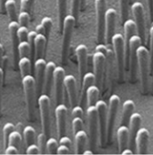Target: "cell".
<instances>
[{
    "mask_svg": "<svg viewBox=\"0 0 153 155\" xmlns=\"http://www.w3.org/2000/svg\"><path fill=\"white\" fill-rule=\"evenodd\" d=\"M5 154H17L19 153V151H18V149L15 146L11 145V144H8L5 147Z\"/></svg>",
    "mask_w": 153,
    "mask_h": 155,
    "instance_id": "681fc988",
    "label": "cell"
},
{
    "mask_svg": "<svg viewBox=\"0 0 153 155\" xmlns=\"http://www.w3.org/2000/svg\"><path fill=\"white\" fill-rule=\"evenodd\" d=\"M86 116L89 130V145L91 149H96L98 138V121L96 106H88Z\"/></svg>",
    "mask_w": 153,
    "mask_h": 155,
    "instance_id": "9c48e42d",
    "label": "cell"
},
{
    "mask_svg": "<svg viewBox=\"0 0 153 155\" xmlns=\"http://www.w3.org/2000/svg\"><path fill=\"white\" fill-rule=\"evenodd\" d=\"M117 141L118 148L121 153L122 150L128 147L129 143V128L127 125H120L117 129Z\"/></svg>",
    "mask_w": 153,
    "mask_h": 155,
    "instance_id": "d4e9b609",
    "label": "cell"
},
{
    "mask_svg": "<svg viewBox=\"0 0 153 155\" xmlns=\"http://www.w3.org/2000/svg\"><path fill=\"white\" fill-rule=\"evenodd\" d=\"M18 53L19 57H30V45L27 41H19Z\"/></svg>",
    "mask_w": 153,
    "mask_h": 155,
    "instance_id": "d590c367",
    "label": "cell"
},
{
    "mask_svg": "<svg viewBox=\"0 0 153 155\" xmlns=\"http://www.w3.org/2000/svg\"><path fill=\"white\" fill-rule=\"evenodd\" d=\"M75 141H76V153H82L87 141V134L82 129L75 133Z\"/></svg>",
    "mask_w": 153,
    "mask_h": 155,
    "instance_id": "83f0119b",
    "label": "cell"
},
{
    "mask_svg": "<svg viewBox=\"0 0 153 155\" xmlns=\"http://www.w3.org/2000/svg\"><path fill=\"white\" fill-rule=\"evenodd\" d=\"M46 68V61L43 58L36 59L34 61V69H35V87L37 94H40L43 88L44 82V73Z\"/></svg>",
    "mask_w": 153,
    "mask_h": 155,
    "instance_id": "ac0fdd59",
    "label": "cell"
},
{
    "mask_svg": "<svg viewBox=\"0 0 153 155\" xmlns=\"http://www.w3.org/2000/svg\"><path fill=\"white\" fill-rule=\"evenodd\" d=\"M76 24V19L72 15H67L63 21L62 25V45H61V62L63 64L67 63L68 57H69V51H70V46L71 42V37L73 34L74 25Z\"/></svg>",
    "mask_w": 153,
    "mask_h": 155,
    "instance_id": "277c9868",
    "label": "cell"
},
{
    "mask_svg": "<svg viewBox=\"0 0 153 155\" xmlns=\"http://www.w3.org/2000/svg\"><path fill=\"white\" fill-rule=\"evenodd\" d=\"M120 97L118 95H112L109 98V105L107 106V128H106V143H111L114 134L115 119L117 116Z\"/></svg>",
    "mask_w": 153,
    "mask_h": 155,
    "instance_id": "52a82bcc",
    "label": "cell"
},
{
    "mask_svg": "<svg viewBox=\"0 0 153 155\" xmlns=\"http://www.w3.org/2000/svg\"><path fill=\"white\" fill-rule=\"evenodd\" d=\"M70 153V151L69 147H67L66 145H62V144L59 145L58 150H57V154H69Z\"/></svg>",
    "mask_w": 153,
    "mask_h": 155,
    "instance_id": "816d5d0a",
    "label": "cell"
},
{
    "mask_svg": "<svg viewBox=\"0 0 153 155\" xmlns=\"http://www.w3.org/2000/svg\"><path fill=\"white\" fill-rule=\"evenodd\" d=\"M107 0H95L96 14V39L98 43H104L106 30V11Z\"/></svg>",
    "mask_w": 153,
    "mask_h": 155,
    "instance_id": "8992f818",
    "label": "cell"
},
{
    "mask_svg": "<svg viewBox=\"0 0 153 155\" xmlns=\"http://www.w3.org/2000/svg\"><path fill=\"white\" fill-rule=\"evenodd\" d=\"M15 130V125L12 123H6L3 127V134H4V144L5 148L8 145V138L10 134Z\"/></svg>",
    "mask_w": 153,
    "mask_h": 155,
    "instance_id": "74e56055",
    "label": "cell"
},
{
    "mask_svg": "<svg viewBox=\"0 0 153 155\" xmlns=\"http://www.w3.org/2000/svg\"><path fill=\"white\" fill-rule=\"evenodd\" d=\"M97 110L98 132L100 144L104 147L106 144V128H107V105L104 100H97L96 103Z\"/></svg>",
    "mask_w": 153,
    "mask_h": 155,
    "instance_id": "30bf717a",
    "label": "cell"
},
{
    "mask_svg": "<svg viewBox=\"0 0 153 155\" xmlns=\"http://www.w3.org/2000/svg\"><path fill=\"white\" fill-rule=\"evenodd\" d=\"M56 68V64L53 61H49L46 63L45 73H44V82H43V88L45 94L49 95L51 89V86L53 83L54 77V70Z\"/></svg>",
    "mask_w": 153,
    "mask_h": 155,
    "instance_id": "603a6c76",
    "label": "cell"
},
{
    "mask_svg": "<svg viewBox=\"0 0 153 155\" xmlns=\"http://www.w3.org/2000/svg\"><path fill=\"white\" fill-rule=\"evenodd\" d=\"M83 115H84V110L83 107L81 106H74L72 107V111H71V116L73 117H81L83 118Z\"/></svg>",
    "mask_w": 153,
    "mask_h": 155,
    "instance_id": "bcb514c9",
    "label": "cell"
},
{
    "mask_svg": "<svg viewBox=\"0 0 153 155\" xmlns=\"http://www.w3.org/2000/svg\"><path fill=\"white\" fill-rule=\"evenodd\" d=\"M5 11H6L11 21H17L16 5L15 0H6L5 3Z\"/></svg>",
    "mask_w": 153,
    "mask_h": 155,
    "instance_id": "1f68e13d",
    "label": "cell"
},
{
    "mask_svg": "<svg viewBox=\"0 0 153 155\" xmlns=\"http://www.w3.org/2000/svg\"><path fill=\"white\" fill-rule=\"evenodd\" d=\"M19 27V24L17 21H10L8 24V31L10 33V36L12 39V49H13V56H14V62L15 65L18 62L19 53H18V44H19V38L17 35V29Z\"/></svg>",
    "mask_w": 153,
    "mask_h": 155,
    "instance_id": "ffe728a7",
    "label": "cell"
},
{
    "mask_svg": "<svg viewBox=\"0 0 153 155\" xmlns=\"http://www.w3.org/2000/svg\"><path fill=\"white\" fill-rule=\"evenodd\" d=\"M76 54L78 64V75L81 79L84 74L86 72V65H87V48L85 44H79L76 48Z\"/></svg>",
    "mask_w": 153,
    "mask_h": 155,
    "instance_id": "d6986e66",
    "label": "cell"
},
{
    "mask_svg": "<svg viewBox=\"0 0 153 155\" xmlns=\"http://www.w3.org/2000/svg\"><path fill=\"white\" fill-rule=\"evenodd\" d=\"M17 19H18V24L20 26H26L28 25L29 24V21H30V14L29 12H26V11H21L19 15L17 16Z\"/></svg>",
    "mask_w": 153,
    "mask_h": 155,
    "instance_id": "ab89813d",
    "label": "cell"
},
{
    "mask_svg": "<svg viewBox=\"0 0 153 155\" xmlns=\"http://www.w3.org/2000/svg\"><path fill=\"white\" fill-rule=\"evenodd\" d=\"M86 0H80V10H83L85 8Z\"/></svg>",
    "mask_w": 153,
    "mask_h": 155,
    "instance_id": "6125c7cd",
    "label": "cell"
},
{
    "mask_svg": "<svg viewBox=\"0 0 153 155\" xmlns=\"http://www.w3.org/2000/svg\"><path fill=\"white\" fill-rule=\"evenodd\" d=\"M3 55H4V47H3V44L0 42V67H2V62H3Z\"/></svg>",
    "mask_w": 153,
    "mask_h": 155,
    "instance_id": "9f6ffc18",
    "label": "cell"
},
{
    "mask_svg": "<svg viewBox=\"0 0 153 155\" xmlns=\"http://www.w3.org/2000/svg\"><path fill=\"white\" fill-rule=\"evenodd\" d=\"M3 70L0 67V114H1V99H2V83H3Z\"/></svg>",
    "mask_w": 153,
    "mask_h": 155,
    "instance_id": "db71d44e",
    "label": "cell"
},
{
    "mask_svg": "<svg viewBox=\"0 0 153 155\" xmlns=\"http://www.w3.org/2000/svg\"><path fill=\"white\" fill-rule=\"evenodd\" d=\"M150 140V132L146 128H140L135 137V145L137 153L144 154L147 153L148 143Z\"/></svg>",
    "mask_w": 153,
    "mask_h": 155,
    "instance_id": "e0dca14e",
    "label": "cell"
},
{
    "mask_svg": "<svg viewBox=\"0 0 153 155\" xmlns=\"http://www.w3.org/2000/svg\"><path fill=\"white\" fill-rule=\"evenodd\" d=\"M65 77V71L60 66H56L54 70V77H53V84H54V95H55V102L56 105L61 104L62 96H63V80Z\"/></svg>",
    "mask_w": 153,
    "mask_h": 155,
    "instance_id": "4fadbf2b",
    "label": "cell"
},
{
    "mask_svg": "<svg viewBox=\"0 0 153 155\" xmlns=\"http://www.w3.org/2000/svg\"><path fill=\"white\" fill-rule=\"evenodd\" d=\"M117 13L114 8L106 9V30H105V38L107 44H111L112 37L115 35V25H116Z\"/></svg>",
    "mask_w": 153,
    "mask_h": 155,
    "instance_id": "5bb4252c",
    "label": "cell"
},
{
    "mask_svg": "<svg viewBox=\"0 0 153 155\" xmlns=\"http://www.w3.org/2000/svg\"><path fill=\"white\" fill-rule=\"evenodd\" d=\"M18 66L23 78L25 75L30 74L32 68V61L29 57H20V59L18 60Z\"/></svg>",
    "mask_w": 153,
    "mask_h": 155,
    "instance_id": "4dcf8cb0",
    "label": "cell"
},
{
    "mask_svg": "<svg viewBox=\"0 0 153 155\" xmlns=\"http://www.w3.org/2000/svg\"><path fill=\"white\" fill-rule=\"evenodd\" d=\"M37 143H38L39 152L41 154L47 153L46 150V143H47V135L44 133L40 134L37 137Z\"/></svg>",
    "mask_w": 153,
    "mask_h": 155,
    "instance_id": "f35d334b",
    "label": "cell"
},
{
    "mask_svg": "<svg viewBox=\"0 0 153 155\" xmlns=\"http://www.w3.org/2000/svg\"><path fill=\"white\" fill-rule=\"evenodd\" d=\"M99 97V87L96 85H91L86 90V103L88 106H95Z\"/></svg>",
    "mask_w": 153,
    "mask_h": 155,
    "instance_id": "f1b7e54d",
    "label": "cell"
},
{
    "mask_svg": "<svg viewBox=\"0 0 153 155\" xmlns=\"http://www.w3.org/2000/svg\"><path fill=\"white\" fill-rule=\"evenodd\" d=\"M137 69H139L142 92L146 94L149 90L150 76V51L144 45L141 44L137 49Z\"/></svg>",
    "mask_w": 153,
    "mask_h": 155,
    "instance_id": "6da1fadb",
    "label": "cell"
},
{
    "mask_svg": "<svg viewBox=\"0 0 153 155\" xmlns=\"http://www.w3.org/2000/svg\"><path fill=\"white\" fill-rule=\"evenodd\" d=\"M67 5H68V0H57L58 17H59V29L60 31L62 30L64 18L67 15Z\"/></svg>",
    "mask_w": 153,
    "mask_h": 155,
    "instance_id": "f546056e",
    "label": "cell"
},
{
    "mask_svg": "<svg viewBox=\"0 0 153 155\" xmlns=\"http://www.w3.org/2000/svg\"><path fill=\"white\" fill-rule=\"evenodd\" d=\"M80 11V0H71V15L75 17L76 21L78 18Z\"/></svg>",
    "mask_w": 153,
    "mask_h": 155,
    "instance_id": "7bdbcfd3",
    "label": "cell"
},
{
    "mask_svg": "<svg viewBox=\"0 0 153 155\" xmlns=\"http://www.w3.org/2000/svg\"><path fill=\"white\" fill-rule=\"evenodd\" d=\"M60 144L66 145L67 147H69L70 149V147H71V141H70V139L68 136L63 135V136L60 137Z\"/></svg>",
    "mask_w": 153,
    "mask_h": 155,
    "instance_id": "f907efd6",
    "label": "cell"
},
{
    "mask_svg": "<svg viewBox=\"0 0 153 155\" xmlns=\"http://www.w3.org/2000/svg\"><path fill=\"white\" fill-rule=\"evenodd\" d=\"M95 83V75L92 72H86L81 79V96L80 103L81 105H86V90L89 86Z\"/></svg>",
    "mask_w": 153,
    "mask_h": 155,
    "instance_id": "cb8c5ba5",
    "label": "cell"
},
{
    "mask_svg": "<svg viewBox=\"0 0 153 155\" xmlns=\"http://www.w3.org/2000/svg\"><path fill=\"white\" fill-rule=\"evenodd\" d=\"M151 18H152V21H153V0H152V15H151Z\"/></svg>",
    "mask_w": 153,
    "mask_h": 155,
    "instance_id": "e7e4bbea",
    "label": "cell"
},
{
    "mask_svg": "<svg viewBox=\"0 0 153 155\" xmlns=\"http://www.w3.org/2000/svg\"><path fill=\"white\" fill-rule=\"evenodd\" d=\"M59 147V143L55 138H49L47 139V143H46V150H47V153L50 154H56L57 153V150Z\"/></svg>",
    "mask_w": 153,
    "mask_h": 155,
    "instance_id": "8d00e7d4",
    "label": "cell"
},
{
    "mask_svg": "<svg viewBox=\"0 0 153 155\" xmlns=\"http://www.w3.org/2000/svg\"><path fill=\"white\" fill-rule=\"evenodd\" d=\"M23 124L22 123H18L17 125H16V131L19 132L22 135H23V132H24V127H23Z\"/></svg>",
    "mask_w": 153,
    "mask_h": 155,
    "instance_id": "6f0895ef",
    "label": "cell"
},
{
    "mask_svg": "<svg viewBox=\"0 0 153 155\" xmlns=\"http://www.w3.org/2000/svg\"><path fill=\"white\" fill-rule=\"evenodd\" d=\"M93 66L95 83L98 87H102L106 68V55L103 52L95 51V53L93 54Z\"/></svg>",
    "mask_w": 153,
    "mask_h": 155,
    "instance_id": "7c38bea8",
    "label": "cell"
},
{
    "mask_svg": "<svg viewBox=\"0 0 153 155\" xmlns=\"http://www.w3.org/2000/svg\"><path fill=\"white\" fill-rule=\"evenodd\" d=\"M35 32H36V34H41V35H45V36H46V38H47L45 29H44V27L42 26V25H41V24H40L39 25H37V26L35 27Z\"/></svg>",
    "mask_w": 153,
    "mask_h": 155,
    "instance_id": "f5cc1de1",
    "label": "cell"
},
{
    "mask_svg": "<svg viewBox=\"0 0 153 155\" xmlns=\"http://www.w3.org/2000/svg\"><path fill=\"white\" fill-rule=\"evenodd\" d=\"M149 51H150V61H151V68L153 61V24L150 28V50Z\"/></svg>",
    "mask_w": 153,
    "mask_h": 155,
    "instance_id": "7dc6e473",
    "label": "cell"
},
{
    "mask_svg": "<svg viewBox=\"0 0 153 155\" xmlns=\"http://www.w3.org/2000/svg\"><path fill=\"white\" fill-rule=\"evenodd\" d=\"M142 44V40L138 35H133L129 40L127 68L130 72V79L132 82L136 80L137 76V49Z\"/></svg>",
    "mask_w": 153,
    "mask_h": 155,
    "instance_id": "5b68a950",
    "label": "cell"
},
{
    "mask_svg": "<svg viewBox=\"0 0 153 155\" xmlns=\"http://www.w3.org/2000/svg\"><path fill=\"white\" fill-rule=\"evenodd\" d=\"M6 0H0V10L2 12L5 11V3Z\"/></svg>",
    "mask_w": 153,
    "mask_h": 155,
    "instance_id": "91938a15",
    "label": "cell"
},
{
    "mask_svg": "<svg viewBox=\"0 0 153 155\" xmlns=\"http://www.w3.org/2000/svg\"><path fill=\"white\" fill-rule=\"evenodd\" d=\"M28 29L26 26H20L18 27L17 29V35H18V38L20 41H26L27 39V35H28Z\"/></svg>",
    "mask_w": 153,
    "mask_h": 155,
    "instance_id": "f6af8a7d",
    "label": "cell"
},
{
    "mask_svg": "<svg viewBox=\"0 0 153 155\" xmlns=\"http://www.w3.org/2000/svg\"><path fill=\"white\" fill-rule=\"evenodd\" d=\"M22 82H23V87L24 90V95H25L28 118L29 120L34 121L35 117V101H36L35 79H34V77L28 74L23 77Z\"/></svg>",
    "mask_w": 153,
    "mask_h": 155,
    "instance_id": "7a4b0ae2",
    "label": "cell"
},
{
    "mask_svg": "<svg viewBox=\"0 0 153 155\" xmlns=\"http://www.w3.org/2000/svg\"><path fill=\"white\" fill-rule=\"evenodd\" d=\"M135 109V103L131 100L127 99L124 101L122 105V119H121V125H127L129 124L130 117L132 115Z\"/></svg>",
    "mask_w": 153,
    "mask_h": 155,
    "instance_id": "484cf974",
    "label": "cell"
},
{
    "mask_svg": "<svg viewBox=\"0 0 153 155\" xmlns=\"http://www.w3.org/2000/svg\"><path fill=\"white\" fill-rule=\"evenodd\" d=\"M72 130L75 134L77 131L83 129V118L81 117H73L72 118Z\"/></svg>",
    "mask_w": 153,
    "mask_h": 155,
    "instance_id": "60d3db41",
    "label": "cell"
},
{
    "mask_svg": "<svg viewBox=\"0 0 153 155\" xmlns=\"http://www.w3.org/2000/svg\"><path fill=\"white\" fill-rule=\"evenodd\" d=\"M23 135H24V139L25 141L26 145H30L32 143H34V138H35V130L33 126H25L24 128V132H23Z\"/></svg>",
    "mask_w": 153,
    "mask_h": 155,
    "instance_id": "d6a6232c",
    "label": "cell"
},
{
    "mask_svg": "<svg viewBox=\"0 0 153 155\" xmlns=\"http://www.w3.org/2000/svg\"><path fill=\"white\" fill-rule=\"evenodd\" d=\"M146 1H147V5H148L149 13H150L151 17V15H152V0H146Z\"/></svg>",
    "mask_w": 153,
    "mask_h": 155,
    "instance_id": "11a10c76",
    "label": "cell"
},
{
    "mask_svg": "<svg viewBox=\"0 0 153 155\" xmlns=\"http://www.w3.org/2000/svg\"><path fill=\"white\" fill-rule=\"evenodd\" d=\"M119 7L121 20L123 23L128 18L129 15V0H119Z\"/></svg>",
    "mask_w": 153,
    "mask_h": 155,
    "instance_id": "e575fe53",
    "label": "cell"
},
{
    "mask_svg": "<svg viewBox=\"0 0 153 155\" xmlns=\"http://www.w3.org/2000/svg\"><path fill=\"white\" fill-rule=\"evenodd\" d=\"M151 72H152V75H151V90L153 93V61L152 65H151Z\"/></svg>",
    "mask_w": 153,
    "mask_h": 155,
    "instance_id": "94428289",
    "label": "cell"
},
{
    "mask_svg": "<svg viewBox=\"0 0 153 155\" xmlns=\"http://www.w3.org/2000/svg\"><path fill=\"white\" fill-rule=\"evenodd\" d=\"M82 153H84V154H93V152L89 151V150H86V151H83Z\"/></svg>",
    "mask_w": 153,
    "mask_h": 155,
    "instance_id": "be15d7a7",
    "label": "cell"
},
{
    "mask_svg": "<svg viewBox=\"0 0 153 155\" xmlns=\"http://www.w3.org/2000/svg\"><path fill=\"white\" fill-rule=\"evenodd\" d=\"M142 116L139 113H132L130 117L128 128H129V143L128 146L130 149H133L135 145V137L138 130L142 124Z\"/></svg>",
    "mask_w": 153,
    "mask_h": 155,
    "instance_id": "2e32d148",
    "label": "cell"
},
{
    "mask_svg": "<svg viewBox=\"0 0 153 155\" xmlns=\"http://www.w3.org/2000/svg\"><path fill=\"white\" fill-rule=\"evenodd\" d=\"M38 104L42 132L48 137L50 132V99L49 95L45 93L41 95L38 98Z\"/></svg>",
    "mask_w": 153,
    "mask_h": 155,
    "instance_id": "ba28073f",
    "label": "cell"
},
{
    "mask_svg": "<svg viewBox=\"0 0 153 155\" xmlns=\"http://www.w3.org/2000/svg\"><path fill=\"white\" fill-rule=\"evenodd\" d=\"M22 137L23 135L17 132L15 129L9 135V138H8V144H11V145H14L15 146L18 150L20 148V145H21V142H22Z\"/></svg>",
    "mask_w": 153,
    "mask_h": 155,
    "instance_id": "836d02e7",
    "label": "cell"
},
{
    "mask_svg": "<svg viewBox=\"0 0 153 155\" xmlns=\"http://www.w3.org/2000/svg\"><path fill=\"white\" fill-rule=\"evenodd\" d=\"M132 12L134 18V23L136 26V32L142 40V43L145 42L146 39V25H145V15L144 7L141 2H134L132 5Z\"/></svg>",
    "mask_w": 153,
    "mask_h": 155,
    "instance_id": "8fae6325",
    "label": "cell"
},
{
    "mask_svg": "<svg viewBox=\"0 0 153 155\" xmlns=\"http://www.w3.org/2000/svg\"><path fill=\"white\" fill-rule=\"evenodd\" d=\"M115 54L113 49L109 48L107 46V51L106 53V68L105 71L106 72L107 80H108V86L111 89L113 86V81H114V73H115Z\"/></svg>",
    "mask_w": 153,
    "mask_h": 155,
    "instance_id": "44dd1931",
    "label": "cell"
},
{
    "mask_svg": "<svg viewBox=\"0 0 153 155\" xmlns=\"http://www.w3.org/2000/svg\"><path fill=\"white\" fill-rule=\"evenodd\" d=\"M111 43L115 54L118 78L120 81H122L124 77V70H125V51H124L123 36L121 34H115L112 37Z\"/></svg>",
    "mask_w": 153,
    "mask_h": 155,
    "instance_id": "3957f363",
    "label": "cell"
},
{
    "mask_svg": "<svg viewBox=\"0 0 153 155\" xmlns=\"http://www.w3.org/2000/svg\"><path fill=\"white\" fill-rule=\"evenodd\" d=\"M41 24L42 25V26L44 27L45 29V32H46V35H47V38L50 35V29L52 27V20L48 17V16H45L41 19Z\"/></svg>",
    "mask_w": 153,
    "mask_h": 155,
    "instance_id": "b9f144b4",
    "label": "cell"
},
{
    "mask_svg": "<svg viewBox=\"0 0 153 155\" xmlns=\"http://www.w3.org/2000/svg\"><path fill=\"white\" fill-rule=\"evenodd\" d=\"M46 36L41 34H36L34 39V60L41 58L46 45Z\"/></svg>",
    "mask_w": 153,
    "mask_h": 155,
    "instance_id": "4316f807",
    "label": "cell"
},
{
    "mask_svg": "<svg viewBox=\"0 0 153 155\" xmlns=\"http://www.w3.org/2000/svg\"><path fill=\"white\" fill-rule=\"evenodd\" d=\"M121 153L122 154H132L133 153V151L132 149H130V148H125L124 150H122L121 152Z\"/></svg>",
    "mask_w": 153,
    "mask_h": 155,
    "instance_id": "680465c9",
    "label": "cell"
},
{
    "mask_svg": "<svg viewBox=\"0 0 153 155\" xmlns=\"http://www.w3.org/2000/svg\"><path fill=\"white\" fill-rule=\"evenodd\" d=\"M26 153L27 154H39L40 152H39L38 145H36L34 143L28 145L26 148Z\"/></svg>",
    "mask_w": 153,
    "mask_h": 155,
    "instance_id": "c3c4849f",
    "label": "cell"
},
{
    "mask_svg": "<svg viewBox=\"0 0 153 155\" xmlns=\"http://www.w3.org/2000/svg\"><path fill=\"white\" fill-rule=\"evenodd\" d=\"M67 113H68V108H67L66 105H63L62 103L57 105L56 109H55V115H56L57 130H58L59 137L66 135V130H67Z\"/></svg>",
    "mask_w": 153,
    "mask_h": 155,
    "instance_id": "9a60e30c",
    "label": "cell"
},
{
    "mask_svg": "<svg viewBox=\"0 0 153 155\" xmlns=\"http://www.w3.org/2000/svg\"><path fill=\"white\" fill-rule=\"evenodd\" d=\"M63 84L66 87V90L69 95V99L71 107H73L76 105L77 97H76V78L72 75H67L64 77Z\"/></svg>",
    "mask_w": 153,
    "mask_h": 155,
    "instance_id": "7402d4cb",
    "label": "cell"
},
{
    "mask_svg": "<svg viewBox=\"0 0 153 155\" xmlns=\"http://www.w3.org/2000/svg\"><path fill=\"white\" fill-rule=\"evenodd\" d=\"M35 0H21L20 3V9L21 11H26L30 12Z\"/></svg>",
    "mask_w": 153,
    "mask_h": 155,
    "instance_id": "ee69618b",
    "label": "cell"
}]
</instances>
